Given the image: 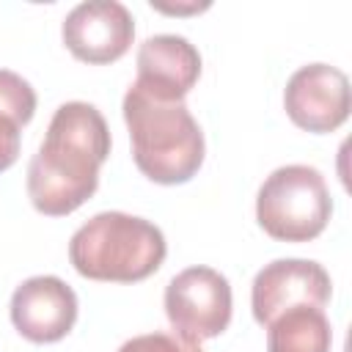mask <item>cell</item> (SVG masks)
<instances>
[{"label": "cell", "instance_id": "cell-1", "mask_svg": "<svg viewBox=\"0 0 352 352\" xmlns=\"http://www.w3.org/2000/svg\"><path fill=\"white\" fill-rule=\"evenodd\" d=\"M107 154L110 129L104 116L88 102L60 104L28 165L30 204L50 217L72 214L96 192Z\"/></svg>", "mask_w": 352, "mask_h": 352}, {"label": "cell", "instance_id": "cell-2", "mask_svg": "<svg viewBox=\"0 0 352 352\" xmlns=\"http://www.w3.org/2000/svg\"><path fill=\"white\" fill-rule=\"evenodd\" d=\"M124 121L132 140V157L143 176L157 184H184L204 162V132L184 102H160L129 85L124 96Z\"/></svg>", "mask_w": 352, "mask_h": 352}, {"label": "cell", "instance_id": "cell-3", "mask_svg": "<svg viewBox=\"0 0 352 352\" xmlns=\"http://www.w3.org/2000/svg\"><path fill=\"white\" fill-rule=\"evenodd\" d=\"M162 231L126 212H99L82 223L69 242L72 267L88 280L138 283L154 275L165 261Z\"/></svg>", "mask_w": 352, "mask_h": 352}, {"label": "cell", "instance_id": "cell-4", "mask_svg": "<svg viewBox=\"0 0 352 352\" xmlns=\"http://www.w3.org/2000/svg\"><path fill=\"white\" fill-rule=\"evenodd\" d=\"M333 214L324 176L311 165H283L272 170L256 195L258 226L280 242L316 239Z\"/></svg>", "mask_w": 352, "mask_h": 352}, {"label": "cell", "instance_id": "cell-5", "mask_svg": "<svg viewBox=\"0 0 352 352\" xmlns=\"http://www.w3.org/2000/svg\"><path fill=\"white\" fill-rule=\"evenodd\" d=\"M165 314L187 341L220 336L231 322V286L212 267H187L165 286Z\"/></svg>", "mask_w": 352, "mask_h": 352}, {"label": "cell", "instance_id": "cell-6", "mask_svg": "<svg viewBox=\"0 0 352 352\" xmlns=\"http://www.w3.org/2000/svg\"><path fill=\"white\" fill-rule=\"evenodd\" d=\"M333 294V283L327 270L311 258H275L264 264L250 289L253 319L258 324H270L278 314L294 305L324 308Z\"/></svg>", "mask_w": 352, "mask_h": 352}, {"label": "cell", "instance_id": "cell-7", "mask_svg": "<svg viewBox=\"0 0 352 352\" xmlns=\"http://www.w3.org/2000/svg\"><path fill=\"white\" fill-rule=\"evenodd\" d=\"M286 116L305 132H333L349 118V80L330 63L300 66L283 91Z\"/></svg>", "mask_w": 352, "mask_h": 352}, {"label": "cell", "instance_id": "cell-8", "mask_svg": "<svg viewBox=\"0 0 352 352\" xmlns=\"http://www.w3.org/2000/svg\"><path fill=\"white\" fill-rule=\"evenodd\" d=\"M60 33L66 50L77 60L102 66L118 60L129 50L135 19L118 0H85L66 14Z\"/></svg>", "mask_w": 352, "mask_h": 352}, {"label": "cell", "instance_id": "cell-9", "mask_svg": "<svg viewBox=\"0 0 352 352\" xmlns=\"http://www.w3.org/2000/svg\"><path fill=\"white\" fill-rule=\"evenodd\" d=\"M11 322L33 344L60 341L77 322V294L55 275L28 278L11 294Z\"/></svg>", "mask_w": 352, "mask_h": 352}, {"label": "cell", "instance_id": "cell-10", "mask_svg": "<svg viewBox=\"0 0 352 352\" xmlns=\"http://www.w3.org/2000/svg\"><path fill=\"white\" fill-rule=\"evenodd\" d=\"M201 77V55L184 38L173 33L151 36L138 50V85L143 94L160 102H184Z\"/></svg>", "mask_w": 352, "mask_h": 352}, {"label": "cell", "instance_id": "cell-11", "mask_svg": "<svg viewBox=\"0 0 352 352\" xmlns=\"http://www.w3.org/2000/svg\"><path fill=\"white\" fill-rule=\"evenodd\" d=\"M333 330L324 308L294 305L267 324V352H330Z\"/></svg>", "mask_w": 352, "mask_h": 352}, {"label": "cell", "instance_id": "cell-12", "mask_svg": "<svg viewBox=\"0 0 352 352\" xmlns=\"http://www.w3.org/2000/svg\"><path fill=\"white\" fill-rule=\"evenodd\" d=\"M0 113L25 126L36 113V91L16 72L0 69Z\"/></svg>", "mask_w": 352, "mask_h": 352}, {"label": "cell", "instance_id": "cell-13", "mask_svg": "<svg viewBox=\"0 0 352 352\" xmlns=\"http://www.w3.org/2000/svg\"><path fill=\"white\" fill-rule=\"evenodd\" d=\"M118 352H204L201 344L187 341L176 333H146L121 344Z\"/></svg>", "mask_w": 352, "mask_h": 352}, {"label": "cell", "instance_id": "cell-14", "mask_svg": "<svg viewBox=\"0 0 352 352\" xmlns=\"http://www.w3.org/2000/svg\"><path fill=\"white\" fill-rule=\"evenodd\" d=\"M19 124H14L8 116L0 113V173L11 168L19 157Z\"/></svg>", "mask_w": 352, "mask_h": 352}]
</instances>
